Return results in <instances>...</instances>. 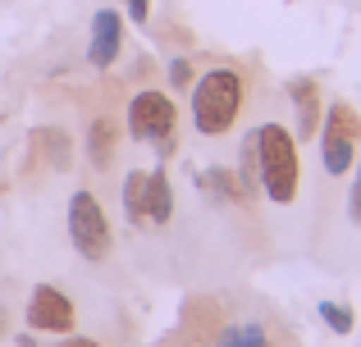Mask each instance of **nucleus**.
Segmentation results:
<instances>
[{"mask_svg": "<svg viewBox=\"0 0 361 347\" xmlns=\"http://www.w3.org/2000/svg\"><path fill=\"white\" fill-rule=\"evenodd\" d=\"M238 110H243V78L233 69H211L192 87V124L202 137L229 133Z\"/></svg>", "mask_w": 361, "mask_h": 347, "instance_id": "nucleus-1", "label": "nucleus"}, {"mask_svg": "<svg viewBox=\"0 0 361 347\" xmlns=\"http://www.w3.org/2000/svg\"><path fill=\"white\" fill-rule=\"evenodd\" d=\"M256 160H261V183L270 201H293L298 196V137H288L283 124H261L256 133Z\"/></svg>", "mask_w": 361, "mask_h": 347, "instance_id": "nucleus-2", "label": "nucleus"}, {"mask_svg": "<svg viewBox=\"0 0 361 347\" xmlns=\"http://www.w3.org/2000/svg\"><path fill=\"white\" fill-rule=\"evenodd\" d=\"M123 210L133 224H169L174 215V192H169V178L160 170H133L123 178Z\"/></svg>", "mask_w": 361, "mask_h": 347, "instance_id": "nucleus-3", "label": "nucleus"}, {"mask_svg": "<svg viewBox=\"0 0 361 347\" xmlns=\"http://www.w3.org/2000/svg\"><path fill=\"white\" fill-rule=\"evenodd\" d=\"M357 142H361V119L348 101H334L325 119V137H320V160L329 174H348L357 160Z\"/></svg>", "mask_w": 361, "mask_h": 347, "instance_id": "nucleus-4", "label": "nucleus"}, {"mask_svg": "<svg viewBox=\"0 0 361 347\" xmlns=\"http://www.w3.org/2000/svg\"><path fill=\"white\" fill-rule=\"evenodd\" d=\"M174 124H178V110L165 92H137V96L128 101V133L137 137V142H156L160 151H169V146H174L169 142Z\"/></svg>", "mask_w": 361, "mask_h": 347, "instance_id": "nucleus-5", "label": "nucleus"}, {"mask_svg": "<svg viewBox=\"0 0 361 347\" xmlns=\"http://www.w3.org/2000/svg\"><path fill=\"white\" fill-rule=\"evenodd\" d=\"M69 238L78 247L82 260H106L110 251V220L101 210V201L92 192H78L69 206Z\"/></svg>", "mask_w": 361, "mask_h": 347, "instance_id": "nucleus-6", "label": "nucleus"}, {"mask_svg": "<svg viewBox=\"0 0 361 347\" xmlns=\"http://www.w3.org/2000/svg\"><path fill=\"white\" fill-rule=\"evenodd\" d=\"M27 324L46 329V334H69L73 329V302L51 284L32 288V297H27Z\"/></svg>", "mask_w": 361, "mask_h": 347, "instance_id": "nucleus-7", "label": "nucleus"}, {"mask_svg": "<svg viewBox=\"0 0 361 347\" xmlns=\"http://www.w3.org/2000/svg\"><path fill=\"white\" fill-rule=\"evenodd\" d=\"M119 51H123V18H119V9H97L87 60L97 64V69H110V64L119 60Z\"/></svg>", "mask_w": 361, "mask_h": 347, "instance_id": "nucleus-8", "label": "nucleus"}, {"mask_svg": "<svg viewBox=\"0 0 361 347\" xmlns=\"http://www.w3.org/2000/svg\"><path fill=\"white\" fill-rule=\"evenodd\" d=\"M32 160H42L46 170H69V156H73V142H69V133L64 128H32Z\"/></svg>", "mask_w": 361, "mask_h": 347, "instance_id": "nucleus-9", "label": "nucleus"}, {"mask_svg": "<svg viewBox=\"0 0 361 347\" xmlns=\"http://www.w3.org/2000/svg\"><path fill=\"white\" fill-rule=\"evenodd\" d=\"M288 92H293V101H298V133L311 137L320 128V92H316V82L302 78V82H293Z\"/></svg>", "mask_w": 361, "mask_h": 347, "instance_id": "nucleus-10", "label": "nucleus"}, {"mask_svg": "<svg viewBox=\"0 0 361 347\" xmlns=\"http://www.w3.org/2000/svg\"><path fill=\"white\" fill-rule=\"evenodd\" d=\"M115 146H119V124L115 119H97V124H92V165L106 170V165L115 160Z\"/></svg>", "mask_w": 361, "mask_h": 347, "instance_id": "nucleus-11", "label": "nucleus"}, {"mask_svg": "<svg viewBox=\"0 0 361 347\" xmlns=\"http://www.w3.org/2000/svg\"><path fill=\"white\" fill-rule=\"evenodd\" d=\"M220 347H274V343L261 324H233V329H224Z\"/></svg>", "mask_w": 361, "mask_h": 347, "instance_id": "nucleus-12", "label": "nucleus"}, {"mask_svg": "<svg viewBox=\"0 0 361 347\" xmlns=\"http://www.w3.org/2000/svg\"><path fill=\"white\" fill-rule=\"evenodd\" d=\"M320 320H325L334 334H353V311H348L343 302H325L320 306Z\"/></svg>", "mask_w": 361, "mask_h": 347, "instance_id": "nucleus-13", "label": "nucleus"}, {"mask_svg": "<svg viewBox=\"0 0 361 347\" xmlns=\"http://www.w3.org/2000/svg\"><path fill=\"white\" fill-rule=\"evenodd\" d=\"M202 183H206V187H220V192H224V196H233V201H243V187L233 183V178L224 174V170H211V174L202 178Z\"/></svg>", "mask_w": 361, "mask_h": 347, "instance_id": "nucleus-14", "label": "nucleus"}, {"mask_svg": "<svg viewBox=\"0 0 361 347\" xmlns=\"http://www.w3.org/2000/svg\"><path fill=\"white\" fill-rule=\"evenodd\" d=\"M348 215H353V224H361V170L353 178V196H348Z\"/></svg>", "mask_w": 361, "mask_h": 347, "instance_id": "nucleus-15", "label": "nucleus"}, {"mask_svg": "<svg viewBox=\"0 0 361 347\" xmlns=\"http://www.w3.org/2000/svg\"><path fill=\"white\" fill-rule=\"evenodd\" d=\"M123 9H128L137 23H147V14H151V0H123Z\"/></svg>", "mask_w": 361, "mask_h": 347, "instance_id": "nucleus-16", "label": "nucleus"}, {"mask_svg": "<svg viewBox=\"0 0 361 347\" xmlns=\"http://www.w3.org/2000/svg\"><path fill=\"white\" fill-rule=\"evenodd\" d=\"M188 73H192V69H188V60H174V64H169V78H174V82H188Z\"/></svg>", "mask_w": 361, "mask_h": 347, "instance_id": "nucleus-17", "label": "nucleus"}, {"mask_svg": "<svg viewBox=\"0 0 361 347\" xmlns=\"http://www.w3.org/2000/svg\"><path fill=\"white\" fill-rule=\"evenodd\" d=\"M60 347H101L97 339H69V343H60Z\"/></svg>", "mask_w": 361, "mask_h": 347, "instance_id": "nucleus-18", "label": "nucleus"}, {"mask_svg": "<svg viewBox=\"0 0 361 347\" xmlns=\"http://www.w3.org/2000/svg\"><path fill=\"white\" fill-rule=\"evenodd\" d=\"M0 334H5V311H0Z\"/></svg>", "mask_w": 361, "mask_h": 347, "instance_id": "nucleus-19", "label": "nucleus"}]
</instances>
